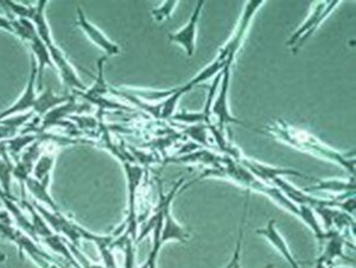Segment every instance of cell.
Returning a JSON list of instances; mask_svg holds the SVG:
<instances>
[{"instance_id":"obj_18","label":"cell","mask_w":356,"mask_h":268,"mask_svg":"<svg viewBox=\"0 0 356 268\" xmlns=\"http://www.w3.org/2000/svg\"><path fill=\"white\" fill-rule=\"evenodd\" d=\"M43 241H44L45 244H48L49 247L54 249L55 252L65 256V258H68V260L70 261L72 264L75 265V266H79L76 260L74 259L73 254L70 253V249H68V247H67V242H65L63 239H61L60 236H57L56 234H53V235L48 236V237L43 239ZM79 267H80V266H79Z\"/></svg>"},{"instance_id":"obj_17","label":"cell","mask_w":356,"mask_h":268,"mask_svg":"<svg viewBox=\"0 0 356 268\" xmlns=\"http://www.w3.org/2000/svg\"><path fill=\"white\" fill-rule=\"evenodd\" d=\"M25 185H26L28 190L30 191V194L35 197L36 201H40V202L45 204V206H48L53 212H60V209L57 207L56 203L54 202L51 196L49 195L48 187H43L38 181L31 178V177H29L26 179Z\"/></svg>"},{"instance_id":"obj_16","label":"cell","mask_w":356,"mask_h":268,"mask_svg":"<svg viewBox=\"0 0 356 268\" xmlns=\"http://www.w3.org/2000/svg\"><path fill=\"white\" fill-rule=\"evenodd\" d=\"M22 204L25 208V210L31 216V224H33V229H35L37 237H41L43 240L45 237L53 235L54 233L51 228L49 227V224L45 222L43 216L37 212L36 208L33 207V204L29 203L25 199H22Z\"/></svg>"},{"instance_id":"obj_9","label":"cell","mask_w":356,"mask_h":268,"mask_svg":"<svg viewBox=\"0 0 356 268\" xmlns=\"http://www.w3.org/2000/svg\"><path fill=\"white\" fill-rule=\"evenodd\" d=\"M77 16H79L77 24L81 26L83 33L88 36L89 40L93 42L94 44L97 45L99 48H102V49L107 53V56H113V55L120 53V48H119L115 43L110 41L95 25L90 24V23L86 19L85 15H83V11H82L81 8H77Z\"/></svg>"},{"instance_id":"obj_26","label":"cell","mask_w":356,"mask_h":268,"mask_svg":"<svg viewBox=\"0 0 356 268\" xmlns=\"http://www.w3.org/2000/svg\"><path fill=\"white\" fill-rule=\"evenodd\" d=\"M0 160H1V159H0Z\"/></svg>"},{"instance_id":"obj_22","label":"cell","mask_w":356,"mask_h":268,"mask_svg":"<svg viewBox=\"0 0 356 268\" xmlns=\"http://www.w3.org/2000/svg\"><path fill=\"white\" fill-rule=\"evenodd\" d=\"M0 28H4L8 33H13V23L10 18H3L0 17Z\"/></svg>"},{"instance_id":"obj_4","label":"cell","mask_w":356,"mask_h":268,"mask_svg":"<svg viewBox=\"0 0 356 268\" xmlns=\"http://www.w3.org/2000/svg\"><path fill=\"white\" fill-rule=\"evenodd\" d=\"M183 182H184V179H181L179 182H177V184L175 185L174 190L170 191L169 195L162 197V202L159 203L163 208V226L162 232H161L162 244H166L169 241L186 242L191 239V234L174 219L170 209L171 202L177 194L178 187L182 185Z\"/></svg>"},{"instance_id":"obj_3","label":"cell","mask_w":356,"mask_h":268,"mask_svg":"<svg viewBox=\"0 0 356 268\" xmlns=\"http://www.w3.org/2000/svg\"><path fill=\"white\" fill-rule=\"evenodd\" d=\"M264 3L265 1L263 0H253V1H248L245 5L243 16H241L239 24L235 28L234 33L232 35L231 40L220 49L219 56H218L220 60L226 62L234 61L235 55L239 51L240 47L243 44L245 36H246L247 30L251 25L252 18L254 17L255 12L259 10V8L263 6Z\"/></svg>"},{"instance_id":"obj_24","label":"cell","mask_w":356,"mask_h":268,"mask_svg":"<svg viewBox=\"0 0 356 268\" xmlns=\"http://www.w3.org/2000/svg\"><path fill=\"white\" fill-rule=\"evenodd\" d=\"M315 268H325V267H324L323 265H321V264H318V262H316Z\"/></svg>"},{"instance_id":"obj_13","label":"cell","mask_w":356,"mask_h":268,"mask_svg":"<svg viewBox=\"0 0 356 268\" xmlns=\"http://www.w3.org/2000/svg\"><path fill=\"white\" fill-rule=\"evenodd\" d=\"M72 97H57L54 94L53 90L49 87L43 93L37 97L36 102L33 107V113H36L38 117H43L45 114L53 110L55 107L61 106L65 102H68Z\"/></svg>"},{"instance_id":"obj_14","label":"cell","mask_w":356,"mask_h":268,"mask_svg":"<svg viewBox=\"0 0 356 268\" xmlns=\"http://www.w3.org/2000/svg\"><path fill=\"white\" fill-rule=\"evenodd\" d=\"M54 162H55V155H53V153H43L33 167V178L38 181L43 187H49Z\"/></svg>"},{"instance_id":"obj_19","label":"cell","mask_w":356,"mask_h":268,"mask_svg":"<svg viewBox=\"0 0 356 268\" xmlns=\"http://www.w3.org/2000/svg\"><path fill=\"white\" fill-rule=\"evenodd\" d=\"M13 165L8 159L0 160V184L1 190L4 191L6 195L13 197L11 192V175H13Z\"/></svg>"},{"instance_id":"obj_5","label":"cell","mask_w":356,"mask_h":268,"mask_svg":"<svg viewBox=\"0 0 356 268\" xmlns=\"http://www.w3.org/2000/svg\"><path fill=\"white\" fill-rule=\"evenodd\" d=\"M234 61H228L222 70V81L220 85V93L216 97L214 105L211 107V114L214 115L218 120V131L220 133L225 135V126L227 124L235 122V124H243L238 119L232 117L229 113V107H228V87H229V80H231V68Z\"/></svg>"},{"instance_id":"obj_21","label":"cell","mask_w":356,"mask_h":268,"mask_svg":"<svg viewBox=\"0 0 356 268\" xmlns=\"http://www.w3.org/2000/svg\"><path fill=\"white\" fill-rule=\"evenodd\" d=\"M15 233H16V229L11 227V224H5V222L0 221V239L13 242Z\"/></svg>"},{"instance_id":"obj_12","label":"cell","mask_w":356,"mask_h":268,"mask_svg":"<svg viewBox=\"0 0 356 268\" xmlns=\"http://www.w3.org/2000/svg\"><path fill=\"white\" fill-rule=\"evenodd\" d=\"M0 199H1V202L4 204L5 208H6V212L13 215V219L19 226L22 232L30 236L33 240L38 241V237H37L36 233H35L33 224L25 217L24 214L21 210V208L17 203L16 199L13 196L10 197V196L6 195L4 191L1 190V187H0Z\"/></svg>"},{"instance_id":"obj_25","label":"cell","mask_w":356,"mask_h":268,"mask_svg":"<svg viewBox=\"0 0 356 268\" xmlns=\"http://www.w3.org/2000/svg\"><path fill=\"white\" fill-rule=\"evenodd\" d=\"M337 268H349V267H337Z\"/></svg>"},{"instance_id":"obj_6","label":"cell","mask_w":356,"mask_h":268,"mask_svg":"<svg viewBox=\"0 0 356 268\" xmlns=\"http://www.w3.org/2000/svg\"><path fill=\"white\" fill-rule=\"evenodd\" d=\"M125 167L127 181H129V219H127V231L126 235H131L132 237L137 235L138 221H137V208H136V201H137L138 187L140 185L143 178L142 167L131 165L129 162H124Z\"/></svg>"},{"instance_id":"obj_8","label":"cell","mask_w":356,"mask_h":268,"mask_svg":"<svg viewBox=\"0 0 356 268\" xmlns=\"http://www.w3.org/2000/svg\"><path fill=\"white\" fill-rule=\"evenodd\" d=\"M37 62L35 57L33 56V69L31 74L29 76L28 85L25 87V90L22 94L19 100L13 103V106L8 108V110L0 112V122L5 118H10L15 114H19L24 110L33 108L35 102L37 100L36 94V83H37Z\"/></svg>"},{"instance_id":"obj_10","label":"cell","mask_w":356,"mask_h":268,"mask_svg":"<svg viewBox=\"0 0 356 268\" xmlns=\"http://www.w3.org/2000/svg\"><path fill=\"white\" fill-rule=\"evenodd\" d=\"M257 234L264 236L282 254L284 259L288 261L289 265L292 268H300L298 262L296 261L295 256H292V253L290 252V248H289L286 241L284 240L283 236L278 232L275 219H270V222L266 224V227L258 229Z\"/></svg>"},{"instance_id":"obj_15","label":"cell","mask_w":356,"mask_h":268,"mask_svg":"<svg viewBox=\"0 0 356 268\" xmlns=\"http://www.w3.org/2000/svg\"><path fill=\"white\" fill-rule=\"evenodd\" d=\"M332 191V192H348L354 194L355 191V178L350 177L349 181H339V179H329V181H318L317 185L305 189V191Z\"/></svg>"},{"instance_id":"obj_23","label":"cell","mask_w":356,"mask_h":268,"mask_svg":"<svg viewBox=\"0 0 356 268\" xmlns=\"http://www.w3.org/2000/svg\"><path fill=\"white\" fill-rule=\"evenodd\" d=\"M0 221L5 222V224H11V219L6 212H0Z\"/></svg>"},{"instance_id":"obj_20","label":"cell","mask_w":356,"mask_h":268,"mask_svg":"<svg viewBox=\"0 0 356 268\" xmlns=\"http://www.w3.org/2000/svg\"><path fill=\"white\" fill-rule=\"evenodd\" d=\"M177 3L178 1H165L159 8H154L152 11V17H154V21L161 23V22H164L165 19H169L175 8L177 6Z\"/></svg>"},{"instance_id":"obj_7","label":"cell","mask_w":356,"mask_h":268,"mask_svg":"<svg viewBox=\"0 0 356 268\" xmlns=\"http://www.w3.org/2000/svg\"><path fill=\"white\" fill-rule=\"evenodd\" d=\"M204 6V1H197L194 12L191 15V19L186 23V26H183L177 33H170L169 40L172 43L181 45L186 50V55L191 57L194 56L195 49H196V36H197V24H199L200 15Z\"/></svg>"},{"instance_id":"obj_2","label":"cell","mask_w":356,"mask_h":268,"mask_svg":"<svg viewBox=\"0 0 356 268\" xmlns=\"http://www.w3.org/2000/svg\"><path fill=\"white\" fill-rule=\"evenodd\" d=\"M340 1H320L314 6L310 16L308 19L300 25V28L292 35L291 38L286 43V47H290L292 53H296L298 51L300 47L304 44V42H307L309 37L315 33L316 28H318L322 22L330 15L332 10L339 5Z\"/></svg>"},{"instance_id":"obj_11","label":"cell","mask_w":356,"mask_h":268,"mask_svg":"<svg viewBox=\"0 0 356 268\" xmlns=\"http://www.w3.org/2000/svg\"><path fill=\"white\" fill-rule=\"evenodd\" d=\"M325 246H324L323 252L320 258L316 260V262L323 265L324 267L328 268L332 264V261L341 258L344 260H349L347 256H344L343 246L346 244L343 235L337 231H329L328 236L325 239Z\"/></svg>"},{"instance_id":"obj_1","label":"cell","mask_w":356,"mask_h":268,"mask_svg":"<svg viewBox=\"0 0 356 268\" xmlns=\"http://www.w3.org/2000/svg\"><path fill=\"white\" fill-rule=\"evenodd\" d=\"M267 132L275 135L278 140L286 142L290 146L339 164L340 167L348 171L350 177H354V174H355L354 156H348L349 153L346 155L339 151L332 150L327 145H324L320 139L316 138L314 134L297 128V127L290 126L286 122H282V120L272 126L267 127Z\"/></svg>"}]
</instances>
